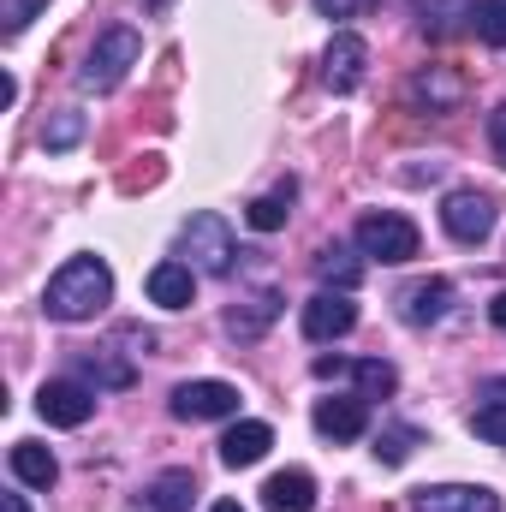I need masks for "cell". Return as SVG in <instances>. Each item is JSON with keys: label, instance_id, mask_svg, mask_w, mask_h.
Here are the masks:
<instances>
[{"label": "cell", "instance_id": "cell-6", "mask_svg": "<svg viewBox=\"0 0 506 512\" xmlns=\"http://www.w3.org/2000/svg\"><path fill=\"white\" fill-rule=\"evenodd\" d=\"M167 405H173L179 423H215V417H239V387L233 382H179Z\"/></svg>", "mask_w": 506, "mask_h": 512}, {"label": "cell", "instance_id": "cell-19", "mask_svg": "<svg viewBox=\"0 0 506 512\" xmlns=\"http://www.w3.org/2000/svg\"><path fill=\"white\" fill-rule=\"evenodd\" d=\"M316 274H322L328 292H352L364 280V251L358 245H322L316 251Z\"/></svg>", "mask_w": 506, "mask_h": 512}, {"label": "cell", "instance_id": "cell-16", "mask_svg": "<svg viewBox=\"0 0 506 512\" xmlns=\"http://www.w3.org/2000/svg\"><path fill=\"white\" fill-rule=\"evenodd\" d=\"M471 18H477V0H417V30H423L429 42L459 36Z\"/></svg>", "mask_w": 506, "mask_h": 512}, {"label": "cell", "instance_id": "cell-31", "mask_svg": "<svg viewBox=\"0 0 506 512\" xmlns=\"http://www.w3.org/2000/svg\"><path fill=\"white\" fill-rule=\"evenodd\" d=\"M310 6H316L322 18H352V12H358V0H310Z\"/></svg>", "mask_w": 506, "mask_h": 512}, {"label": "cell", "instance_id": "cell-4", "mask_svg": "<svg viewBox=\"0 0 506 512\" xmlns=\"http://www.w3.org/2000/svg\"><path fill=\"white\" fill-rule=\"evenodd\" d=\"M352 245L364 256H376V262H411L417 256V227L405 221V215H387V209H376V215H364L358 221V233H352Z\"/></svg>", "mask_w": 506, "mask_h": 512}, {"label": "cell", "instance_id": "cell-17", "mask_svg": "<svg viewBox=\"0 0 506 512\" xmlns=\"http://www.w3.org/2000/svg\"><path fill=\"white\" fill-rule=\"evenodd\" d=\"M262 507L268 512H310L316 507V477L310 471H274L262 483Z\"/></svg>", "mask_w": 506, "mask_h": 512}, {"label": "cell", "instance_id": "cell-23", "mask_svg": "<svg viewBox=\"0 0 506 512\" xmlns=\"http://www.w3.org/2000/svg\"><path fill=\"white\" fill-rule=\"evenodd\" d=\"M274 316H280V292H251L245 304L227 310V334H233V340H256Z\"/></svg>", "mask_w": 506, "mask_h": 512}, {"label": "cell", "instance_id": "cell-8", "mask_svg": "<svg viewBox=\"0 0 506 512\" xmlns=\"http://www.w3.org/2000/svg\"><path fill=\"white\" fill-rule=\"evenodd\" d=\"M441 227H447V239H459V245H483V239L495 233V203H489L483 191H447Z\"/></svg>", "mask_w": 506, "mask_h": 512}, {"label": "cell", "instance_id": "cell-18", "mask_svg": "<svg viewBox=\"0 0 506 512\" xmlns=\"http://www.w3.org/2000/svg\"><path fill=\"white\" fill-rule=\"evenodd\" d=\"M268 447H274V429H268V423H256V417H245V423H233V429H227V441H221V465L245 471V465H256Z\"/></svg>", "mask_w": 506, "mask_h": 512}, {"label": "cell", "instance_id": "cell-26", "mask_svg": "<svg viewBox=\"0 0 506 512\" xmlns=\"http://www.w3.org/2000/svg\"><path fill=\"white\" fill-rule=\"evenodd\" d=\"M78 137H84V114H78V108H54V114L42 120V149H48V155L72 149Z\"/></svg>", "mask_w": 506, "mask_h": 512}, {"label": "cell", "instance_id": "cell-2", "mask_svg": "<svg viewBox=\"0 0 506 512\" xmlns=\"http://www.w3.org/2000/svg\"><path fill=\"white\" fill-rule=\"evenodd\" d=\"M137 54H143V42H137V30H131V24L102 30V36H96V48H90V54H84V66H78V90H90V96L120 90V84H126V72L137 66Z\"/></svg>", "mask_w": 506, "mask_h": 512}, {"label": "cell", "instance_id": "cell-9", "mask_svg": "<svg viewBox=\"0 0 506 512\" xmlns=\"http://www.w3.org/2000/svg\"><path fill=\"white\" fill-rule=\"evenodd\" d=\"M358 328V304H352V292H316L310 304H304V340L310 346H328V340H346Z\"/></svg>", "mask_w": 506, "mask_h": 512}, {"label": "cell", "instance_id": "cell-12", "mask_svg": "<svg viewBox=\"0 0 506 512\" xmlns=\"http://www.w3.org/2000/svg\"><path fill=\"white\" fill-rule=\"evenodd\" d=\"M143 292H149V304H161V310H191V304H197V268L167 256V262L149 268Z\"/></svg>", "mask_w": 506, "mask_h": 512}, {"label": "cell", "instance_id": "cell-7", "mask_svg": "<svg viewBox=\"0 0 506 512\" xmlns=\"http://www.w3.org/2000/svg\"><path fill=\"white\" fill-rule=\"evenodd\" d=\"M364 72H370V42L352 36V30H334V42H328V54H322V84H328L334 96H352V90L364 84Z\"/></svg>", "mask_w": 506, "mask_h": 512}, {"label": "cell", "instance_id": "cell-5", "mask_svg": "<svg viewBox=\"0 0 506 512\" xmlns=\"http://www.w3.org/2000/svg\"><path fill=\"white\" fill-rule=\"evenodd\" d=\"M36 411H42V423H54V429H78V423L96 417V387L78 382V376L42 382L36 387Z\"/></svg>", "mask_w": 506, "mask_h": 512}, {"label": "cell", "instance_id": "cell-33", "mask_svg": "<svg viewBox=\"0 0 506 512\" xmlns=\"http://www.w3.org/2000/svg\"><path fill=\"white\" fill-rule=\"evenodd\" d=\"M0 512H30V501H24V495L12 489V495H0Z\"/></svg>", "mask_w": 506, "mask_h": 512}, {"label": "cell", "instance_id": "cell-29", "mask_svg": "<svg viewBox=\"0 0 506 512\" xmlns=\"http://www.w3.org/2000/svg\"><path fill=\"white\" fill-rule=\"evenodd\" d=\"M42 6H48V0H6V6H0V36H6V42L24 36V24H30Z\"/></svg>", "mask_w": 506, "mask_h": 512}, {"label": "cell", "instance_id": "cell-14", "mask_svg": "<svg viewBox=\"0 0 506 512\" xmlns=\"http://www.w3.org/2000/svg\"><path fill=\"white\" fill-rule=\"evenodd\" d=\"M411 507L417 512H501V495L477 489V483H435V489H417Z\"/></svg>", "mask_w": 506, "mask_h": 512}, {"label": "cell", "instance_id": "cell-21", "mask_svg": "<svg viewBox=\"0 0 506 512\" xmlns=\"http://www.w3.org/2000/svg\"><path fill=\"white\" fill-rule=\"evenodd\" d=\"M12 477H18V489H54L60 465L42 441H12Z\"/></svg>", "mask_w": 506, "mask_h": 512}, {"label": "cell", "instance_id": "cell-15", "mask_svg": "<svg viewBox=\"0 0 506 512\" xmlns=\"http://www.w3.org/2000/svg\"><path fill=\"white\" fill-rule=\"evenodd\" d=\"M405 102H411V108H429V114H453V108L465 102V78L447 72V66H429V72H417V78L405 84Z\"/></svg>", "mask_w": 506, "mask_h": 512}, {"label": "cell", "instance_id": "cell-25", "mask_svg": "<svg viewBox=\"0 0 506 512\" xmlns=\"http://www.w3.org/2000/svg\"><path fill=\"white\" fill-rule=\"evenodd\" d=\"M411 447H423V429H417V423H387V429L376 435V459L381 465H405Z\"/></svg>", "mask_w": 506, "mask_h": 512}, {"label": "cell", "instance_id": "cell-27", "mask_svg": "<svg viewBox=\"0 0 506 512\" xmlns=\"http://www.w3.org/2000/svg\"><path fill=\"white\" fill-rule=\"evenodd\" d=\"M471 435L489 441V447H506V399H483L471 411Z\"/></svg>", "mask_w": 506, "mask_h": 512}, {"label": "cell", "instance_id": "cell-32", "mask_svg": "<svg viewBox=\"0 0 506 512\" xmlns=\"http://www.w3.org/2000/svg\"><path fill=\"white\" fill-rule=\"evenodd\" d=\"M489 322L506 334V292H495V304H489Z\"/></svg>", "mask_w": 506, "mask_h": 512}, {"label": "cell", "instance_id": "cell-35", "mask_svg": "<svg viewBox=\"0 0 506 512\" xmlns=\"http://www.w3.org/2000/svg\"><path fill=\"white\" fill-rule=\"evenodd\" d=\"M209 512H245V507H239V501H215Z\"/></svg>", "mask_w": 506, "mask_h": 512}, {"label": "cell", "instance_id": "cell-10", "mask_svg": "<svg viewBox=\"0 0 506 512\" xmlns=\"http://www.w3.org/2000/svg\"><path fill=\"white\" fill-rule=\"evenodd\" d=\"M316 382H358L364 399H387L399 387V370L387 358H316Z\"/></svg>", "mask_w": 506, "mask_h": 512}, {"label": "cell", "instance_id": "cell-3", "mask_svg": "<svg viewBox=\"0 0 506 512\" xmlns=\"http://www.w3.org/2000/svg\"><path fill=\"white\" fill-rule=\"evenodd\" d=\"M179 256H185L197 274H233L239 239H233V227H227L215 209H203V215H191V221L179 227Z\"/></svg>", "mask_w": 506, "mask_h": 512}, {"label": "cell", "instance_id": "cell-1", "mask_svg": "<svg viewBox=\"0 0 506 512\" xmlns=\"http://www.w3.org/2000/svg\"><path fill=\"white\" fill-rule=\"evenodd\" d=\"M114 304V268L102 262V256H72L54 280H48V292H42V310L54 316V322H90V316H102Z\"/></svg>", "mask_w": 506, "mask_h": 512}, {"label": "cell", "instance_id": "cell-11", "mask_svg": "<svg viewBox=\"0 0 506 512\" xmlns=\"http://www.w3.org/2000/svg\"><path fill=\"white\" fill-rule=\"evenodd\" d=\"M399 322L405 328H435V322H447V310H453V280H441V274H429V280H411V286H399Z\"/></svg>", "mask_w": 506, "mask_h": 512}, {"label": "cell", "instance_id": "cell-24", "mask_svg": "<svg viewBox=\"0 0 506 512\" xmlns=\"http://www.w3.org/2000/svg\"><path fill=\"white\" fill-rule=\"evenodd\" d=\"M191 501H197V477L191 471H161L149 483V495H143L149 512H191Z\"/></svg>", "mask_w": 506, "mask_h": 512}, {"label": "cell", "instance_id": "cell-22", "mask_svg": "<svg viewBox=\"0 0 506 512\" xmlns=\"http://www.w3.org/2000/svg\"><path fill=\"white\" fill-rule=\"evenodd\" d=\"M292 203H298V179H280L274 191H262L251 209H245L251 233H280V227H286V215H292Z\"/></svg>", "mask_w": 506, "mask_h": 512}, {"label": "cell", "instance_id": "cell-13", "mask_svg": "<svg viewBox=\"0 0 506 512\" xmlns=\"http://www.w3.org/2000/svg\"><path fill=\"white\" fill-rule=\"evenodd\" d=\"M364 429H370V399H364V393L316 399V435H328V441H358Z\"/></svg>", "mask_w": 506, "mask_h": 512}, {"label": "cell", "instance_id": "cell-28", "mask_svg": "<svg viewBox=\"0 0 506 512\" xmlns=\"http://www.w3.org/2000/svg\"><path fill=\"white\" fill-rule=\"evenodd\" d=\"M471 30L489 42V48H506V0H477V18Z\"/></svg>", "mask_w": 506, "mask_h": 512}, {"label": "cell", "instance_id": "cell-34", "mask_svg": "<svg viewBox=\"0 0 506 512\" xmlns=\"http://www.w3.org/2000/svg\"><path fill=\"white\" fill-rule=\"evenodd\" d=\"M137 6H143V12H167L173 0H137Z\"/></svg>", "mask_w": 506, "mask_h": 512}, {"label": "cell", "instance_id": "cell-30", "mask_svg": "<svg viewBox=\"0 0 506 512\" xmlns=\"http://www.w3.org/2000/svg\"><path fill=\"white\" fill-rule=\"evenodd\" d=\"M489 149H495V161L506 167V102L489 114Z\"/></svg>", "mask_w": 506, "mask_h": 512}, {"label": "cell", "instance_id": "cell-20", "mask_svg": "<svg viewBox=\"0 0 506 512\" xmlns=\"http://www.w3.org/2000/svg\"><path fill=\"white\" fill-rule=\"evenodd\" d=\"M78 382L120 393V387L137 382V370H131L126 358H114V346H96V352H78Z\"/></svg>", "mask_w": 506, "mask_h": 512}]
</instances>
